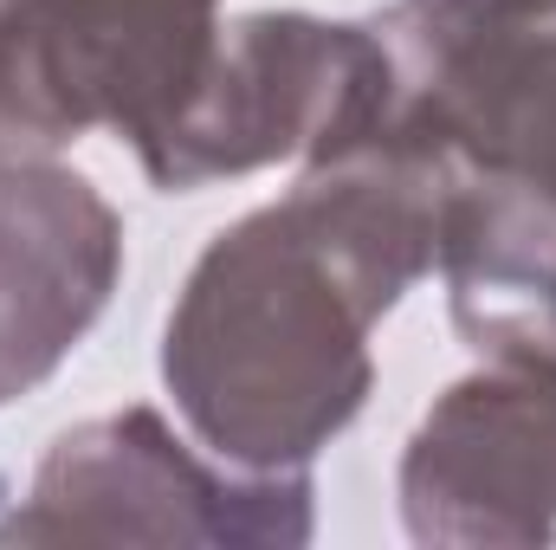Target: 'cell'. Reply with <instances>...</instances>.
Instances as JSON below:
<instances>
[{"instance_id": "6da1fadb", "label": "cell", "mask_w": 556, "mask_h": 550, "mask_svg": "<svg viewBox=\"0 0 556 550\" xmlns=\"http://www.w3.org/2000/svg\"><path fill=\"white\" fill-rule=\"evenodd\" d=\"M440 195L427 155L369 137L201 247L162 324V389L214 460L291 473L363 414L369 337L440 260Z\"/></svg>"}, {"instance_id": "7a4b0ae2", "label": "cell", "mask_w": 556, "mask_h": 550, "mask_svg": "<svg viewBox=\"0 0 556 550\" xmlns=\"http://www.w3.org/2000/svg\"><path fill=\"white\" fill-rule=\"evenodd\" d=\"M317 532L311 466L247 473L188 447L155 409L65 427L33 466L0 545H201L298 550Z\"/></svg>"}, {"instance_id": "3957f363", "label": "cell", "mask_w": 556, "mask_h": 550, "mask_svg": "<svg viewBox=\"0 0 556 550\" xmlns=\"http://www.w3.org/2000/svg\"><path fill=\"white\" fill-rule=\"evenodd\" d=\"M389 59L369 20L240 13L214 33L201 85L137 149L162 195L233 182L273 162H330L382 130Z\"/></svg>"}, {"instance_id": "277c9868", "label": "cell", "mask_w": 556, "mask_h": 550, "mask_svg": "<svg viewBox=\"0 0 556 550\" xmlns=\"http://www.w3.org/2000/svg\"><path fill=\"white\" fill-rule=\"evenodd\" d=\"M369 33L389 59L376 137L556 221V20L485 0H389Z\"/></svg>"}, {"instance_id": "5b68a950", "label": "cell", "mask_w": 556, "mask_h": 550, "mask_svg": "<svg viewBox=\"0 0 556 550\" xmlns=\"http://www.w3.org/2000/svg\"><path fill=\"white\" fill-rule=\"evenodd\" d=\"M220 0H0V168L91 130L142 149L201 85Z\"/></svg>"}, {"instance_id": "8992f818", "label": "cell", "mask_w": 556, "mask_h": 550, "mask_svg": "<svg viewBox=\"0 0 556 550\" xmlns=\"http://www.w3.org/2000/svg\"><path fill=\"white\" fill-rule=\"evenodd\" d=\"M402 525L433 550L556 545V363L538 350L479 357L433 409L395 473Z\"/></svg>"}, {"instance_id": "52a82bcc", "label": "cell", "mask_w": 556, "mask_h": 550, "mask_svg": "<svg viewBox=\"0 0 556 550\" xmlns=\"http://www.w3.org/2000/svg\"><path fill=\"white\" fill-rule=\"evenodd\" d=\"M124 278V214L65 162L0 168V409L59 376Z\"/></svg>"}, {"instance_id": "ba28073f", "label": "cell", "mask_w": 556, "mask_h": 550, "mask_svg": "<svg viewBox=\"0 0 556 550\" xmlns=\"http://www.w3.org/2000/svg\"><path fill=\"white\" fill-rule=\"evenodd\" d=\"M498 13H525V20H556V0H485Z\"/></svg>"}]
</instances>
